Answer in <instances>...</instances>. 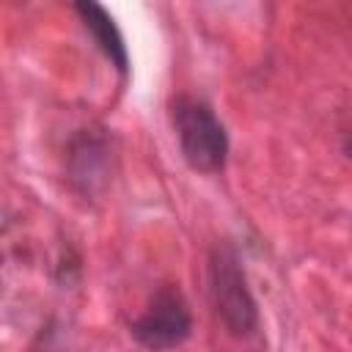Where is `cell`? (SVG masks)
<instances>
[{
  "label": "cell",
  "instance_id": "2",
  "mask_svg": "<svg viewBox=\"0 0 352 352\" xmlns=\"http://www.w3.org/2000/svg\"><path fill=\"white\" fill-rule=\"evenodd\" d=\"M209 297L220 324L236 336L248 338L258 330V305L248 286L245 270L234 248L223 245L212 253L209 261Z\"/></svg>",
  "mask_w": 352,
  "mask_h": 352
},
{
  "label": "cell",
  "instance_id": "4",
  "mask_svg": "<svg viewBox=\"0 0 352 352\" xmlns=\"http://www.w3.org/2000/svg\"><path fill=\"white\" fill-rule=\"evenodd\" d=\"M74 11L80 14L85 30L94 36L96 47L104 52V58L110 60V66H116L121 74H126L129 69V52H126V44H124V36L118 30V25L113 22V16L99 6V3H74Z\"/></svg>",
  "mask_w": 352,
  "mask_h": 352
},
{
  "label": "cell",
  "instance_id": "1",
  "mask_svg": "<svg viewBox=\"0 0 352 352\" xmlns=\"http://www.w3.org/2000/svg\"><path fill=\"white\" fill-rule=\"evenodd\" d=\"M173 129L179 138V148L190 168L201 173H217L226 168L228 157V135L214 110L195 96H176L170 104Z\"/></svg>",
  "mask_w": 352,
  "mask_h": 352
},
{
  "label": "cell",
  "instance_id": "5",
  "mask_svg": "<svg viewBox=\"0 0 352 352\" xmlns=\"http://www.w3.org/2000/svg\"><path fill=\"white\" fill-rule=\"evenodd\" d=\"M346 151H349V157H352V138H346Z\"/></svg>",
  "mask_w": 352,
  "mask_h": 352
},
{
  "label": "cell",
  "instance_id": "3",
  "mask_svg": "<svg viewBox=\"0 0 352 352\" xmlns=\"http://www.w3.org/2000/svg\"><path fill=\"white\" fill-rule=\"evenodd\" d=\"M192 330V316L184 294L176 286H160L148 308L132 322V336L154 352L179 346Z\"/></svg>",
  "mask_w": 352,
  "mask_h": 352
}]
</instances>
